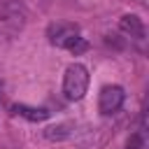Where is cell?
<instances>
[{
  "label": "cell",
  "mask_w": 149,
  "mask_h": 149,
  "mask_svg": "<svg viewBox=\"0 0 149 149\" xmlns=\"http://www.w3.org/2000/svg\"><path fill=\"white\" fill-rule=\"evenodd\" d=\"M61 49H68L70 54L79 56V54H84V51L88 49V42H86V37H81L79 33H72V35H68V37L63 40Z\"/></svg>",
  "instance_id": "obj_7"
},
{
  "label": "cell",
  "mask_w": 149,
  "mask_h": 149,
  "mask_svg": "<svg viewBox=\"0 0 149 149\" xmlns=\"http://www.w3.org/2000/svg\"><path fill=\"white\" fill-rule=\"evenodd\" d=\"M123 100H126V91L119 84L105 86L98 95V109H100V114H114V112L121 109Z\"/></svg>",
  "instance_id": "obj_2"
},
{
  "label": "cell",
  "mask_w": 149,
  "mask_h": 149,
  "mask_svg": "<svg viewBox=\"0 0 149 149\" xmlns=\"http://www.w3.org/2000/svg\"><path fill=\"white\" fill-rule=\"evenodd\" d=\"M70 123H56V126H49L44 130V137L51 140V142H61V140H68L72 135V130H68Z\"/></svg>",
  "instance_id": "obj_8"
},
{
  "label": "cell",
  "mask_w": 149,
  "mask_h": 149,
  "mask_svg": "<svg viewBox=\"0 0 149 149\" xmlns=\"http://www.w3.org/2000/svg\"><path fill=\"white\" fill-rule=\"evenodd\" d=\"M88 91V70L81 63L68 65L63 74V95L68 100H81Z\"/></svg>",
  "instance_id": "obj_1"
},
{
  "label": "cell",
  "mask_w": 149,
  "mask_h": 149,
  "mask_svg": "<svg viewBox=\"0 0 149 149\" xmlns=\"http://www.w3.org/2000/svg\"><path fill=\"white\" fill-rule=\"evenodd\" d=\"M72 33H77V26H70V23H54V26H49V42L56 44V47H61L63 40H65L68 35H72Z\"/></svg>",
  "instance_id": "obj_6"
},
{
  "label": "cell",
  "mask_w": 149,
  "mask_h": 149,
  "mask_svg": "<svg viewBox=\"0 0 149 149\" xmlns=\"http://www.w3.org/2000/svg\"><path fill=\"white\" fill-rule=\"evenodd\" d=\"M23 19H26V12H23V7H21L16 0H7V2L0 7V21H2V23H12V28H9L12 33L23 26Z\"/></svg>",
  "instance_id": "obj_3"
},
{
  "label": "cell",
  "mask_w": 149,
  "mask_h": 149,
  "mask_svg": "<svg viewBox=\"0 0 149 149\" xmlns=\"http://www.w3.org/2000/svg\"><path fill=\"white\" fill-rule=\"evenodd\" d=\"M12 114H16V116H23L26 121H33V123H40V121H47L49 116H51V112L49 109H44V107H30V105H12Z\"/></svg>",
  "instance_id": "obj_5"
},
{
  "label": "cell",
  "mask_w": 149,
  "mask_h": 149,
  "mask_svg": "<svg viewBox=\"0 0 149 149\" xmlns=\"http://www.w3.org/2000/svg\"><path fill=\"white\" fill-rule=\"evenodd\" d=\"M119 30L126 33V35H130V37H135V40H144V35H147L142 19L135 16V14H126V16H121V19H119Z\"/></svg>",
  "instance_id": "obj_4"
}]
</instances>
